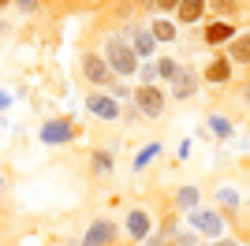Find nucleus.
<instances>
[{
  "instance_id": "a211bd4d",
  "label": "nucleus",
  "mask_w": 250,
  "mask_h": 246,
  "mask_svg": "<svg viewBox=\"0 0 250 246\" xmlns=\"http://www.w3.org/2000/svg\"><path fill=\"white\" fill-rule=\"evenodd\" d=\"M247 56H250V41H247V38H239V41H235V60L247 63Z\"/></svg>"
},
{
  "instance_id": "20e7f679",
  "label": "nucleus",
  "mask_w": 250,
  "mask_h": 246,
  "mask_svg": "<svg viewBox=\"0 0 250 246\" xmlns=\"http://www.w3.org/2000/svg\"><path fill=\"white\" fill-rule=\"evenodd\" d=\"M194 86H198V79H194L190 71H183V67H176V75H172V93H176L179 101L194 97Z\"/></svg>"
},
{
  "instance_id": "393cba45",
  "label": "nucleus",
  "mask_w": 250,
  "mask_h": 246,
  "mask_svg": "<svg viewBox=\"0 0 250 246\" xmlns=\"http://www.w3.org/2000/svg\"><path fill=\"white\" fill-rule=\"evenodd\" d=\"M4 104H8V97H4V93H0V108H4Z\"/></svg>"
},
{
  "instance_id": "6e6552de",
  "label": "nucleus",
  "mask_w": 250,
  "mask_h": 246,
  "mask_svg": "<svg viewBox=\"0 0 250 246\" xmlns=\"http://www.w3.org/2000/svg\"><path fill=\"white\" fill-rule=\"evenodd\" d=\"M71 123L67 120H52V123H45V131H42V138L45 142H71Z\"/></svg>"
},
{
  "instance_id": "0eeeda50",
  "label": "nucleus",
  "mask_w": 250,
  "mask_h": 246,
  "mask_svg": "<svg viewBox=\"0 0 250 246\" xmlns=\"http://www.w3.org/2000/svg\"><path fill=\"white\" fill-rule=\"evenodd\" d=\"M190 224L198 231H206V235H220V216L206 213V209H190Z\"/></svg>"
},
{
  "instance_id": "b1692460",
  "label": "nucleus",
  "mask_w": 250,
  "mask_h": 246,
  "mask_svg": "<svg viewBox=\"0 0 250 246\" xmlns=\"http://www.w3.org/2000/svg\"><path fill=\"white\" fill-rule=\"evenodd\" d=\"M142 4H146V8H157V0H142Z\"/></svg>"
},
{
  "instance_id": "a878e982",
  "label": "nucleus",
  "mask_w": 250,
  "mask_h": 246,
  "mask_svg": "<svg viewBox=\"0 0 250 246\" xmlns=\"http://www.w3.org/2000/svg\"><path fill=\"white\" fill-rule=\"evenodd\" d=\"M217 246H235V243H217Z\"/></svg>"
},
{
  "instance_id": "39448f33",
  "label": "nucleus",
  "mask_w": 250,
  "mask_h": 246,
  "mask_svg": "<svg viewBox=\"0 0 250 246\" xmlns=\"http://www.w3.org/2000/svg\"><path fill=\"white\" fill-rule=\"evenodd\" d=\"M86 108H90L94 116H101V120H116V116H120V108H116V97H101V93L86 97Z\"/></svg>"
},
{
  "instance_id": "4468645a",
  "label": "nucleus",
  "mask_w": 250,
  "mask_h": 246,
  "mask_svg": "<svg viewBox=\"0 0 250 246\" xmlns=\"http://www.w3.org/2000/svg\"><path fill=\"white\" fill-rule=\"evenodd\" d=\"M179 205H183V209H194V205H198V190H194V186H183V190H179Z\"/></svg>"
},
{
  "instance_id": "f257e3e1",
  "label": "nucleus",
  "mask_w": 250,
  "mask_h": 246,
  "mask_svg": "<svg viewBox=\"0 0 250 246\" xmlns=\"http://www.w3.org/2000/svg\"><path fill=\"white\" fill-rule=\"evenodd\" d=\"M104 63H108V71H116V75H131L138 67V56L127 41L108 38V45H104Z\"/></svg>"
},
{
  "instance_id": "9d476101",
  "label": "nucleus",
  "mask_w": 250,
  "mask_h": 246,
  "mask_svg": "<svg viewBox=\"0 0 250 246\" xmlns=\"http://www.w3.org/2000/svg\"><path fill=\"white\" fill-rule=\"evenodd\" d=\"M127 231L135 239H146V231H149V216L146 213H131L127 216Z\"/></svg>"
},
{
  "instance_id": "9b49d317",
  "label": "nucleus",
  "mask_w": 250,
  "mask_h": 246,
  "mask_svg": "<svg viewBox=\"0 0 250 246\" xmlns=\"http://www.w3.org/2000/svg\"><path fill=\"white\" fill-rule=\"evenodd\" d=\"M231 34H235V30H231L228 22H213V26H206V41H209V45H220V41H228Z\"/></svg>"
},
{
  "instance_id": "7ed1b4c3",
  "label": "nucleus",
  "mask_w": 250,
  "mask_h": 246,
  "mask_svg": "<svg viewBox=\"0 0 250 246\" xmlns=\"http://www.w3.org/2000/svg\"><path fill=\"white\" fill-rule=\"evenodd\" d=\"M116 239V224H108V220H97V224H90V231H86L83 246H104Z\"/></svg>"
},
{
  "instance_id": "1a4fd4ad",
  "label": "nucleus",
  "mask_w": 250,
  "mask_h": 246,
  "mask_svg": "<svg viewBox=\"0 0 250 246\" xmlns=\"http://www.w3.org/2000/svg\"><path fill=\"white\" fill-rule=\"evenodd\" d=\"M202 8H206V0H179V19L183 22H198Z\"/></svg>"
},
{
  "instance_id": "5701e85b",
  "label": "nucleus",
  "mask_w": 250,
  "mask_h": 246,
  "mask_svg": "<svg viewBox=\"0 0 250 246\" xmlns=\"http://www.w3.org/2000/svg\"><path fill=\"white\" fill-rule=\"evenodd\" d=\"M176 4H179V0H157V8H161V11H165V8H176Z\"/></svg>"
},
{
  "instance_id": "6ab92c4d",
  "label": "nucleus",
  "mask_w": 250,
  "mask_h": 246,
  "mask_svg": "<svg viewBox=\"0 0 250 246\" xmlns=\"http://www.w3.org/2000/svg\"><path fill=\"white\" fill-rule=\"evenodd\" d=\"M157 75L172 79V75H176V60H161V63H157Z\"/></svg>"
},
{
  "instance_id": "423d86ee",
  "label": "nucleus",
  "mask_w": 250,
  "mask_h": 246,
  "mask_svg": "<svg viewBox=\"0 0 250 246\" xmlns=\"http://www.w3.org/2000/svg\"><path fill=\"white\" fill-rule=\"evenodd\" d=\"M83 71H86V79H90V82H97V86L112 79V71H108V63H104V56H86Z\"/></svg>"
},
{
  "instance_id": "f03ea898",
  "label": "nucleus",
  "mask_w": 250,
  "mask_h": 246,
  "mask_svg": "<svg viewBox=\"0 0 250 246\" xmlns=\"http://www.w3.org/2000/svg\"><path fill=\"white\" fill-rule=\"evenodd\" d=\"M135 101H138V108H142L146 116H161L165 112V93L153 90V86H142V90L135 93Z\"/></svg>"
},
{
  "instance_id": "aec40b11",
  "label": "nucleus",
  "mask_w": 250,
  "mask_h": 246,
  "mask_svg": "<svg viewBox=\"0 0 250 246\" xmlns=\"http://www.w3.org/2000/svg\"><path fill=\"white\" fill-rule=\"evenodd\" d=\"M220 202L224 205H239V194H235V190H220Z\"/></svg>"
},
{
  "instance_id": "f8f14e48",
  "label": "nucleus",
  "mask_w": 250,
  "mask_h": 246,
  "mask_svg": "<svg viewBox=\"0 0 250 246\" xmlns=\"http://www.w3.org/2000/svg\"><path fill=\"white\" fill-rule=\"evenodd\" d=\"M228 75H231L228 60H213V63H209V71H206V79L209 82H228Z\"/></svg>"
},
{
  "instance_id": "f3484780",
  "label": "nucleus",
  "mask_w": 250,
  "mask_h": 246,
  "mask_svg": "<svg viewBox=\"0 0 250 246\" xmlns=\"http://www.w3.org/2000/svg\"><path fill=\"white\" fill-rule=\"evenodd\" d=\"M157 153H161V145H146V149L138 153V161H135V164H138V168H146V161H153Z\"/></svg>"
},
{
  "instance_id": "bb28decb",
  "label": "nucleus",
  "mask_w": 250,
  "mask_h": 246,
  "mask_svg": "<svg viewBox=\"0 0 250 246\" xmlns=\"http://www.w3.org/2000/svg\"><path fill=\"white\" fill-rule=\"evenodd\" d=\"M0 30H4V22H0Z\"/></svg>"
},
{
  "instance_id": "4be33fe9",
  "label": "nucleus",
  "mask_w": 250,
  "mask_h": 246,
  "mask_svg": "<svg viewBox=\"0 0 250 246\" xmlns=\"http://www.w3.org/2000/svg\"><path fill=\"white\" fill-rule=\"evenodd\" d=\"M19 8L22 11H34V8H38V0H19Z\"/></svg>"
},
{
  "instance_id": "dca6fc26",
  "label": "nucleus",
  "mask_w": 250,
  "mask_h": 246,
  "mask_svg": "<svg viewBox=\"0 0 250 246\" xmlns=\"http://www.w3.org/2000/svg\"><path fill=\"white\" fill-rule=\"evenodd\" d=\"M209 127H213V134H220V138H224V134H231V123L224 120V116H213V120H209Z\"/></svg>"
},
{
  "instance_id": "ddd939ff",
  "label": "nucleus",
  "mask_w": 250,
  "mask_h": 246,
  "mask_svg": "<svg viewBox=\"0 0 250 246\" xmlns=\"http://www.w3.org/2000/svg\"><path fill=\"white\" fill-rule=\"evenodd\" d=\"M153 34H157L161 41H172V38H176V26H172V22H165V19H157V22H153Z\"/></svg>"
},
{
  "instance_id": "2eb2a0df",
  "label": "nucleus",
  "mask_w": 250,
  "mask_h": 246,
  "mask_svg": "<svg viewBox=\"0 0 250 246\" xmlns=\"http://www.w3.org/2000/svg\"><path fill=\"white\" fill-rule=\"evenodd\" d=\"M135 49H138V52H146V56H149V52H153V38H149L146 30H138V34H135Z\"/></svg>"
},
{
  "instance_id": "412c9836",
  "label": "nucleus",
  "mask_w": 250,
  "mask_h": 246,
  "mask_svg": "<svg viewBox=\"0 0 250 246\" xmlns=\"http://www.w3.org/2000/svg\"><path fill=\"white\" fill-rule=\"evenodd\" d=\"M157 79V67H153V63H146V67H142V82H146V86H149V82H153Z\"/></svg>"
}]
</instances>
